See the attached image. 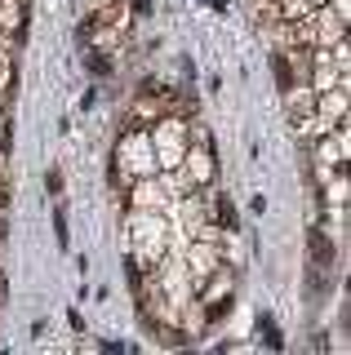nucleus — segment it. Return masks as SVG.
<instances>
[{
    "label": "nucleus",
    "mask_w": 351,
    "mask_h": 355,
    "mask_svg": "<svg viewBox=\"0 0 351 355\" xmlns=\"http://www.w3.org/2000/svg\"><path fill=\"white\" fill-rule=\"evenodd\" d=\"M134 9H138V14H142V9H151V0H134Z\"/></svg>",
    "instance_id": "423d86ee"
},
{
    "label": "nucleus",
    "mask_w": 351,
    "mask_h": 355,
    "mask_svg": "<svg viewBox=\"0 0 351 355\" xmlns=\"http://www.w3.org/2000/svg\"><path fill=\"white\" fill-rule=\"evenodd\" d=\"M53 231H58V244L67 249V214H62V209L53 214Z\"/></svg>",
    "instance_id": "7ed1b4c3"
},
{
    "label": "nucleus",
    "mask_w": 351,
    "mask_h": 355,
    "mask_svg": "<svg viewBox=\"0 0 351 355\" xmlns=\"http://www.w3.org/2000/svg\"><path fill=\"white\" fill-rule=\"evenodd\" d=\"M89 71L94 76H107V58H103V53H89Z\"/></svg>",
    "instance_id": "39448f33"
},
{
    "label": "nucleus",
    "mask_w": 351,
    "mask_h": 355,
    "mask_svg": "<svg viewBox=\"0 0 351 355\" xmlns=\"http://www.w3.org/2000/svg\"><path fill=\"white\" fill-rule=\"evenodd\" d=\"M205 5H209V9H223V0H205Z\"/></svg>",
    "instance_id": "0eeeda50"
},
{
    "label": "nucleus",
    "mask_w": 351,
    "mask_h": 355,
    "mask_svg": "<svg viewBox=\"0 0 351 355\" xmlns=\"http://www.w3.org/2000/svg\"><path fill=\"white\" fill-rule=\"evenodd\" d=\"M271 67H276V80H280V89H289V80H293V76H289V67H284V58H276Z\"/></svg>",
    "instance_id": "20e7f679"
},
{
    "label": "nucleus",
    "mask_w": 351,
    "mask_h": 355,
    "mask_svg": "<svg viewBox=\"0 0 351 355\" xmlns=\"http://www.w3.org/2000/svg\"><path fill=\"white\" fill-rule=\"evenodd\" d=\"M218 218H223V227H236V209L227 196H218Z\"/></svg>",
    "instance_id": "f03ea898"
},
{
    "label": "nucleus",
    "mask_w": 351,
    "mask_h": 355,
    "mask_svg": "<svg viewBox=\"0 0 351 355\" xmlns=\"http://www.w3.org/2000/svg\"><path fill=\"white\" fill-rule=\"evenodd\" d=\"M307 244H311V258L316 262H334V244H329V236H325V231L320 227H311V231H307Z\"/></svg>",
    "instance_id": "f257e3e1"
}]
</instances>
